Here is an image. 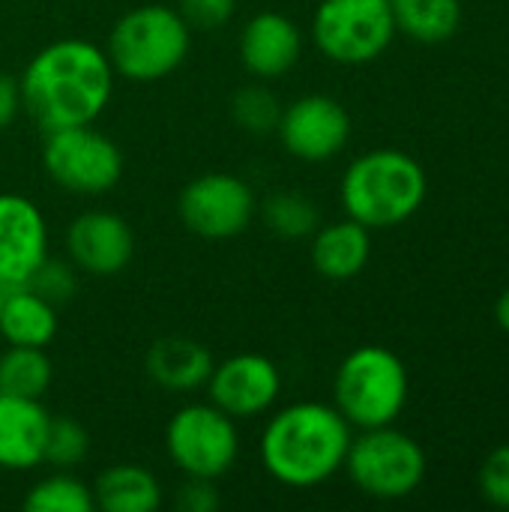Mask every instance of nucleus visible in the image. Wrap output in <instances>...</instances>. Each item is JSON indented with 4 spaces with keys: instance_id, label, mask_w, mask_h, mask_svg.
Returning a JSON list of instances; mask_svg holds the SVG:
<instances>
[{
    "instance_id": "obj_1",
    "label": "nucleus",
    "mask_w": 509,
    "mask_h": 512,
    "mask_svg": "<svg viewBox=\"0 0 509 512\" xmlns=\"http://www.w3.org/2000/svg\"><path fill=\"white\" fill-rule=\"evenodd\" d=\"M114 69L90 39L66 36L42 45L24 66L21 108L42 129H66L96 123L114 93Z\"/></svg>"
},
{
    "instance_id": "obj_2",
    "label": "nucleus",
    "mask_w": 509,
    "mask_h": 512,
    "mask_svg": "<svg viewBox=\"0 0 509 512\" xmlns=\"http://www.w3.org/2000/svg\"><path fill=\"white\" fill-rule=\"evenodd\" d=\"M351 423L327 402H291L273 408L261 438V468L288 489H315L336 477L351 447Z\"/></svg>"
},
{
    "instance_id": "obj_3",
    "label": "nucleus",
    "mask_w": 509,
    "mask_h": 512,
    "mask_svg": "<svg viewBox=\"0 0 509 512\" xmlns=\"http://www.w3.org/2000/svg\"><path fill=\"white\" fill-rule=\"evenodd\" d=\"M429 180L423 165L396 147H378L357 156L339 183L345 213L369 231L405 225L423 207Z\"/></svg>"
},
{
    "instance_id": "obj_4",
    "label": "nucleus",
    "mask_w": 509,
    "mask_h": 512,
    "mask_svg": "<svg viewBox=\"0 0 509 512\" xmlns=\"http://www.w3.org/2000/svg\"><path fill=\"white\" fill-rule=\"evenodd\" d=\"M192 51V27L180 9L168 3H141L126 9L105 42V54L117 78L132 84H156L174 75Z\"/></svg>"
},
{
    "instance_id": "obj_5",
    "label": "nucleus",
    "mask_w": 509,
    "mask_h": 512,
    "mask_svg": "<svg viewBox=\"0 0 509 512\" xmlns=\"http://www.w3.org/2000/svg\"><path fill=\"white\" fill-rule=\"evenodd\" d=\"M408 393V369L402 357L384 345L354 348L333 378V405L351 429L393 426L408 405Z\"/></svg>"
},
{
    "instance_id": "obj_6",
    "label": "nucleus",
    "mask_w": 509,
    "mask_h": 512,
    "mask_svg": "<svg viewBox=\"0 0 509 512\" xmlns=\"http://www.w3.org/2000/svg\"><path fill=\"white\" fill-rule=\"evenodd\" d=\"M342 471L363 495L375 501H402L423 486L426 453L411 435L393 426L360 429V435L351 438Z\"/></svg>"
},
{
    "instance_id": "obj_7",
    "label": "nucleus",
    "mask_w": 509,
    "mask_h": 512,
    "mask_svg": "<svg viewBox=\"0 0 509 512\" xmlns=\"http://www.w3.org/2000/svg\"><path fill=\"white\" fill-rule=\"evenodd\" d=\"M165 453L183 477L222 480L240 459V429L213 402L177 408L165 426Z\"/></svg>"
},
{
    "instance_id": "obj_8",
    "label": "nucleus",
    "mask_w": 509,
    "mask_h": 512,
    "mask_svg": "<svg viewBox=\"0 0 509 512\" xmlns=\"http://www.w3.org/2000/svg\"><path fill=\"white\" fill-rule=\"evenodd\" d=\"M315 48L339 66H366L396 39L390 0H321L312 15Z\"/></svg>"
},
{
    "instance_id": "obj_9",
    "label": "nucleus",
    "mask_w": 509,
    "mask_h": 512,
    "mask_svg": "<svg viewBox=\"0 0 509 512\" xmlns=\"http://www.w3.org/2000/svg\"><path fill=\"white\" fill-rule=\"evenodd\" d=\"M123 150L93 123L45 132L42 171L72 195H105L123 180Z\"/></svg>"
},
{
    "instance_id": "obj_10",
    "label": "nucleus",
    "mask_w": 509,
    "mask_h": 512,
    "mask_svg": "<svg viewBox=\"0 0 509 512\" xmlns=\"http://www.w3.org/2000/svg\"><path fill=\"white\" fill-rule=\"evenodd\" d=\"M258 213L252 186L231 171H207L189 180L177 198L183 228L201 240H234Z\"/></svg>"
},
{
    "instance_id": "obj_11",
    "label": "nucleus",
    "mask_w": 509,
    "mask_h": 512,
    "mask_svg": "<svg viewBox=\"0 0 509 512\" xmlns=\"http://www.w3.org/2000/svg\"><path fill=\"white\" fill-rule=\"evenodd\" d=\"M273 135L291 159L321 165L336 159L348 147L351 114L336 96L306 93L291 105H282Z\"/></svg>"
},
{
    "instance_id": "obj_12",
    "label": "nucleus",
    "mask_w": 509,
    "mask_h": 512,
    "mask_svg": "<svg viewBox=\"0 0 509 512\" xmlns=\"http://www.w3.org/2000/svg\"><path fill=\"white\" fill-rule=\"evenodd\" d=\"M204 390L207 402L222 408L237 423L258 420L276 408L282 393V372L270 357L243 351L213 363Z\"/></svg>"
},
{
    "instance_id": "obj_13",
    "label": "nucleus",
    "mask_w": 509,
    "mask_h": 512,
    "mask_svg": "<svg viewBox=\"0 0 509 512\" xmlns=\"http://www.w3.org/2000/svg\"><path fill=\"white\" fill-rule=\"evenodd\" d=\"M66 258L78 273L111 279L120 276L135 258V234L114 210H84L66 228Z\"/></svg>"
},
{
    "instance_id": "obj_14",
    "label": "nucleus",
    "mask_w": 509,
    "mask_h": 512,
    "mask_svg": "<svg viewBox=\"0 0 509 512\" xmlns=\"http://www.w3.org/2000/svg\"><path fill=\"white\" fill-rule=\"evenodd\" d=\"M48 255V222L39 204L0 192V288L27 285Z\"/></svg>"
},
{
    "instance_id": "obj_15",
    "label": "nucleus",
    "mask_w": 509,
    "mask_h": 512,
    "mask_svg": "<svg viewBox=\"0 0 509 512\" xmlns=\"http://www.w3.org/2000/svg\"><path fill=\"white\" fill-rule=\"evenodd\" d=\"M237 54L252 78L258 81L282 78L303 57V30L285 12L276 9L255 12L240 30Z\"/></svg>"
},
{
    "instance_id": "obj_16",
    "label": "nucleus",
    "mask_w": 509,
    "mask_h": 512,
    "mask_svg": "<svg viewBox=\"0 0 509 512\" xmlns=\"http://www.w3.org/2000/svg\"><path fill=\"white\" fill-rule=\"evenodd\" d=\"M51 414L42 399L0 393V471L24 474L45 462Z\"/></svg>"
},
{
    "instance_id": "obj_17",
    "label": "nucleus",
    "mask_w": 509,
    "mask_h": 512,
    "mask_svg": "<svg viewBox=\"0 0 509 512\" xmlns=\"http://www.w3.org/2000/svg\"><path fill=\"white\" fill-rule=\"evenodd\" d=\"M213 354L207 345L189 336H162L144 354L147 378L165 393H195L213 372Z\"/></svg>"
},
{
    "instance_id": "obj_18",
    "label": "nucleus",
    "mask_w": 509,
    "mask_h": 512,
    "mask_svg": "<svg viewBox=\"0 0 509 512\" xmlns=\"http://www.w3.org/2000/svg\"><path fill=\"white\" fill-rule=\"evenodd\" d=\"M309 258L315 273H321L330 282H351L357 279L369 258H372V231L351 216L318 225L312 234Z\"/></svg>"
},
{
    "instance_id": "obj_19",
    "label": "nucleus",
    "mask_w": 509,
    "mask_h": 512,
    "mask_svg": "<svg viewBox=\"0 0 509 512\" xmlns=\"http://www.w3.org/2000/svg\"><path fill=\"white\" fill-rule=\"evenodd\" d=\"M60 330L57 306L36 294L30 285L6 288L0 303V336L6 345L48 348Z\"/></svg>"
},
{
    "instance_id": "obj_20",
    "label": "nucleus",
    "mask_w": 509,
    "mask_h": 512,
    "mask_svg": "<svg viewBox=\"0 0 509 512\" xmlns=\"http://www.w3.org/2000/svg\"><path fill=\"white\" fill-rule=\"evenodd\" d=\"M93 501L102 512H156L162 507V486L150 468L117 462L93 480Z\"/></svg>"
},
{
    "instance_id": "obj_21",
    "label": "nucleus",
    "mask_w": 509,
    "mask_h": 512,
    "mask_svg": "<svg viewBox=\"0 0 509 512\" xmlns=\"http://www.w3.org/2000/svg\"><path fill=\"white\" fill-rule=\"evenodd\" d=\"M396 33H405L414 42L438 45L456 36L462 24L459 0H390Z\"/></svg>"
},
{
    "instance_id": "obj_22",
    "label": "nucleus",
    "mask_w": 509,
    "mask_h": 512,
    "mask_svg": "<svg viewBox=\"0 0 509 512\" xmlns=\"http://www.w3.org/2000/svg\"><path fill=\"white\" fill-rule=\"evenodd\" d=\"M54 366L45 348L6 345L0 354V393L21 399H42L51 390Z\"/></svg>"
},
{
    "instance_id": "obj_23",
    "label": "nucleus",
    "mask_w": 509,
    "mask_h": 512,
    "mask_svg": "<svg viewBox=\"0 0 509 512\" xmlns=\"http://www.w3.org/2000/svg\"><path fill=\"white\" fill-rule=\"evenodd\" d=\"M24 510L30 512H93V486H87L81 477H75L72 471H57L51 468V474H45L42 480H36L27 495H24Z\"/></svg>"
},
{
    "instance_id": "obj_24",
    "label": "nucleus",
    "mask_w": 509,
    "mask_h": 512,
    "mask_svg": "<svg viewBox=\"0 0 509 512\" xmlns=\"http://www.w3.org/2000/svg\"><path fill=\"white\" fill-rule=\"evenodd\" d=\"M261 216H264V225L282 240H303V237H312L318 228V207L312 204L309 195L294 192V189L273 192L264 201Z\"/></svg>"
},
{
    "instance_id": "obj_25",
    "label": "nucleus",
    "mask_w": 509,
    "mask_h": 512,
    "mask_svg": "<svg viewBox=\"0 0 509 512\" xmlns=\"http://www.w3.org/2000/svg\"><path fill=\"white\" fill-rule=\"evenodd\" d=\"M279 114H282V102L267 84H246L231 99V117L249 135L276 132Z\"/></svg>"
},
{
    "instance_id": "obj_26",
    "label": "nucleus",
    "mask_w": 509,
    "mask_h": 512,
    "mask_svg": "<svg viewBox=\"0 0 509 512\" xmlns=\"http://www.w3.org/2000/svg\"><path fill=\"white\" fill-rule=\"evenodd\" d=\"M90 453V435L87 429L72 417H51L48 441H45V462L57 471H75Z\"/></svg>"
},
{
    "instance_id": "obj_27",
    "label": "nucleus",
    "mask_w": 509,
    "mask_h": 512,
    "mask_svg": "<svg viewBox=\"0 0 509 512\" xmlns=\"http://www.w3.org/2000/svg\"><path fill=\"white\" fill-rule=\"evenodd\" d=\"M36 294H42L45 300H51L54 306L72 300V294L78 291V267L66 258H45L39 264V270L33 273V279L27 282Z\"/></svg>"
},
{
    "instance_id": "obj_28",
    "label": "nucleus",
    "mask_w": 509,
    "mask_h": 512,
    "mask_svg": "<svg viewBox=\"0 0 509 512\" xmlns=\"http://www.w3.org/2000/svg\"><path fill=\"white\" fill-rule=\"evenodd\" d=\"M480 492L492 507L509 510V444L495 447L480 468Z\"/></svg>"
},
{
    "instance_id": "obj_29",
    "label": "nucleus",
    "mask_w": 509,
    "mask_h": 512,
    "mask_svg": "<svg viewBox=\"0 0 509 512\" xmlns=\"http://www.w3.org/2000/svg\"><path fill=\"white\" fill-rule=\"evenodd\" d=\"M240 0H180V15L192 30H213L234 18Z\"/></svg>"
},
{
    "instance_id": "obj_30",
    "label": "nucleus",
    "mask_w": 509,
    "mask_h": 512,
    "mask_svg": "<svg viewBox=\"0 0 509 512\" xmlns=\"http://www.w3.org/2000/svg\"><path fill=\"white\" fill-rule=\"evenodd\" d=\"M222 504V495L216 489V480L204 477H183L177 489V510L180 512H216Z\"/></svg>"
},
{
    "instance_id": "obj_31",
    "label": "nucleus",
    "mask_w": 509,
    "mask_h": 512,
    "mask_svg": "<svg viewBox=\"0 0 509 512\" xmlns=\"http://www.w3.org/2000/svg\"><path fill=\"white\" fill-rule=\"evenodd\" d=\"M21 111H24V108H21V87H18V78L9 75V72H0V132L9 129Z\"/></svg>"
},
{
    "instance_id": "obj_32",
    "label": "nucleus",
    "mask_w": 509,
    "mask_h": 512,
    "mask_svg": "<svg viewBox=\"0 0 509 512\" xmlns=\"http://www.w3.org/2000/svg\"><path fill=\"white\" fill-rule=\"evenodd\" d=\"M495 321L504 333H509V288H504V294L495 303Z\"/></svg>"
},
{
    "instance_id": "obj_33",
    "label": "nucleus",
    "mask_w": 509,
    "mask_h": 512,
    "mask_svg": "<svg viewBox=\"0 0 509 512\" xmlns=\"http://www.w3.org/2000/svg\"><path fill=\"white\" fill-rule=\"evenodd\" d=\"M3 294H6V288H0V303H3Z\"/></svg>"
}]
</instances>
